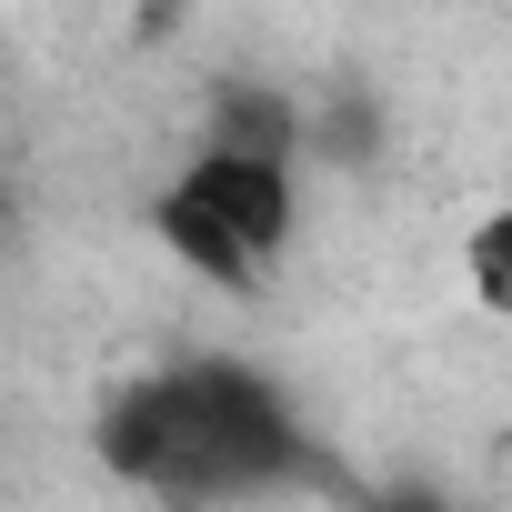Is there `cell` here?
Returning a JSON list of instances; mask_svg holds the SVG:
<instances>
[{
	"label": "cell",
	"mask_w": 512,
	"mask_h": 512,
	"mask_svg": "<svg viewBox=\"0 0 512 512\" xmlns=\"http://www.w3.org/2000/svg\"><path fill=\"white\" fill-rule=\"evenodd\" d=\"M292 452H302L292 402L241 362L151 372L101 412V462L121 482H141V492H171V502L272 492V482H292Z\"/></svg>",
	"instance_id": "obj_1"
},
{
	"label": "cell",
	"mask_w": 512,
	"mask_h": 512,
	"mask_svg": "<svg viewBox=\"0 0 512 512\" xmlns=\"http://www.w3.org/2000/svg\"><path fill=\"white\" fill-rule=\"evenodd\" d=\"M151 241L171 251L191 282L251 302V292L282 272V251L302 241V171H292V151L211 131V141L151 191Z\"/></svg>",
	"instance_id": "obj_2"
},
{
	"label": "cell",
	"mask_w": 512,
	"mask_h": 512,
	"mask_svg": "<svg viewBox=\"0 0 512 512\" xmlns=\"http://www.w3.org/2000/svg\"><path fill=\"white\" fill-rule=\"evenodd\" d=\"M462 292H472V312L512 322V201H492V211L462 231Z\"/></svg>",
	"instance_id": "obj_3"
}]
</instances>
